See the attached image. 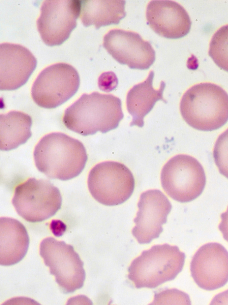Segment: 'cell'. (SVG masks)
Here are the masks:
<instances>
[{
    "label": "cell",
    "mask_w": 228,
    "mask_h": 305,
    "mask_svg": "<svg viewBox=\"0 0 228 305\" xmlns=\"http://www.w3.org/2000/svg\"><path fill=\"white\" fill-rule=\"evenodd\" d=\"M33 156L40 172L50 179L61 181L79 175L88 159L81 142L61 132L42 137L35 148Z\"/></svg>",
    "instance_id": "obj_1"
},
{
    "label": "cell",
    "mask_w": 228,
    "mask_h": 305,
    "mask_svg": "<svg viewBox=\"0 0 228 305\" xmlns=\"http://www.w3.org/2000/svg\"><path fill=\"white\" fill-rule=\"evenodd\" d=\"M124 118L121 99L109 94H83L66 109L63 117L66 127L82 136L116 129Z\"/></svg>",
    "instance_id": "obj_2"
},
{
    "label": "cell",
    "mask_w": 228,
    "mask_h": 305,
    "mask_svg": "<svg viewBox=\"0 0 228 305\" xmlns=\"http://www.w3.org/2000/svg\"><path fill=\"white\" fill-rule=\"evenodd\" d=\"M179 108L183 120L192 127L214 130L228 121V94L215 84H196L184 93Z\"/></svg>",
    "instance_id": "obj_3"
},
{
    "label": "cell",
    "mask_w": 228,
    "mask_h": 305,
    "mask_svg": "<svg viewBox=\"0 0 228 305\" xmlns=\"http://www.w3.org/2000/svg\"><path fill=\"white\" fill-rule=\"evenodd\" d=\"M185 258L177 246L153 245L132 261L128 278L137 288H155L175 278L183 269Z\"/></svg>",
    "instance_id": "obj_4"
},
{
    "label": "cell",
    "mask_w": 228,
    "mask_h": 305,
    "mask_svg": "<svg viewBox=\"0 0 228 305\" xmlns=\"http://www.w3.org/2000/svg\"><path fill=\"white\" fill-rule=\"evenodd\" d=\"M161 183L166 193L181 203L190 202L203 192L206 183L204 169L193 156L178 154L170 159L161 173Z\"/></svg>",
    "instance_id": "obj_5"
},
{
    "label": "cell",
    "mask_w": 228,
    "mask_h": 305,
    "mask_svg": "<svg viewBox=\"0 0 228 305\" xmlns=\"http://www.w3.org/2000/svg\"><path fill=\"white\" fill-rule=\"evenodd\" d=\"M62 201L59 190L50 181L34 178L17 185L12 200L18 214L33 223L53 216L61 208Z\"/></svg>",
    "instance_id": "obj_6"
},
{
    "label": "cell",
    "mask_w": 228,
    "mask_h": 305,
    "mask_svg": "<svg viewBox=\"0 0 228 305\" xmlns=\"http://www.w3.org/2000/svg\"><path fill=\"white\" fill-rule=\"evenodd\" d=\"M87 183L93 197L109 206L124 203L131 196L135 187L130 170L123 163L112 161L95 165L89 173Z\"/></svg>",
    "instance_id": "obj_7"
},
{
    "label": "cell",
    "mask_w": 228,
    "mask_h": 305,
    "mask_svg": "<svg viewBox=\"0 0 228 305\" xmlns=\"http://www.w3.org/2000/svg\"><path fill=\"white\" fill-rule=\"evenodd\" d=\"M40 255L64 293L83 287L86 276L84 264L72 245L47 237L40 243Z\"/></svg>",
    "instance_id": "obj_8"
},
{
    "label": "cell",
    "mask_w": 228,
    "mask_h": 305,
    "mask_svg": "<svg viewBox=\"0 0 228 305\" xmlns=\"http://www.w3.org/2000/svg\"><path fill=\"white\" fill-rule=\"evenodd\" d=\"M79 84L78 73L73 66L55 63L39 73L32 86L31 96L39 106L53 109L74 95Z\"/></svg>",
    "instance_id": "obj_9"
},
{
    "label": "cell",
    "mask_w": 228,
    "mask_h": 305,
    "mask_svg": "<svg viewBox=\"0 0 228 305\" xmlns=\"http://www.w3.org/2000/svg\"><path fill=\"white\" fill-rule=\"evenodd\" d=\"M81 8L80 0H44L37 20V30L44 43L54 46L64 42L76 27Z\"/></svg>",
    "instance_id": "obj_10"
},
{
    "label": "cell",
    "mask_w": 228,
    "mask_h": 305,
    "mask_svg": "<svg viewBox=\"0 0 228 305\" xmlns=\"http://www.w3.org/2000/svg\"><path fill=\"white\" fill-rule=\"evenodd\" d=\"M103 46L119 63L131 69H148L155 60L151 43L133 31L110 30L103 37Z\"/></svg>",
    "instance_id": "obj_11"
},
{
    "label": "cell",
    "mask_w": 228,
    "mask_h": 305,
    "mask_svg": "<svg viewBox=\"0 0 228 305\" xmlns=\"http://www.w3.org/2000/svg\"><path fill=\"white\" fill-rule=\"evenodd\" d=\"M190 271L195 282L204 290L224 286L228 282V251L219 243L203 245L192 258Z\"/></svg>",
    "instance_id": "obj_12"
},
{
    "label": "cell",
    "mask_w": 228,
    "mask_h": 305,
    "mask_svg": "<svg viewBox=\"0 0 228 305\" xmlns=\"http://www.w3.org/2000/svg\"><path fill=\"white\" fill-rule=\"evenodd\" d=\"M137 206L132 233L139 244H149L163 231L172 205L160 190L151 189L141 194Z\"/></svg>",
    "instance_id": "obj_13"
},
{
    "label": "cell",
    "mask_w": 228,
    "mask_h": 305,
    "mask_svg": "<svg viewBox=\"0 0 228 305\" xmlns=\"http://www.w3.org/2000/svg\"><path fill=\"white\" fill-rule=\"evenodd\" d=\"M146 18L148 24L156 33L169 39L184 37L191 27L186 10L173 0H151L147 7Z\"/></svg>",
    "instance_id": "obj_14"
},
{
    "label": "cell",
    "mask_w": 228,
    "mask_h": 305,
    "mask_svg": "<svg viewBox=\"0 0 228 305\" xmlns=\"http://www.w3.org/2000/svg\"><path fill=\"white\" fill-rule=\"evenodd\" d=\"M0 54V90H17L27 81L36 67L37 60L20 44L1 43Z\"/></svg>",
    "instance_id": "obj_15"
},
{
    "label": "cell",
    "mask_w": 228,
    "mask_h": 305,
    "mask_svg": "<svg viewBox=\"0 0 228 305\" xmlns=\"http://www.w3.org/2000/svg\"><path fill=\"white\" fill-rule=\"evenodd\" d=\"M0 264L9 266L20 262L26 255L29 238L24 225L7 217L0 218Z\"/></svg>",
    "instance_id": "obj_16"
},
{
    "label": "cell",
    "mask_w": 228,
    "mask_h": 305,
    "mask_svg": "<svg viewBox=\"0 0 228 305\" xmlns=\"http://www.w3.org/2000/svg\"><path fill=\"white\" fill-rule=\"evenodd\" d=\"M153 77L154 72L151 71L144 81L134 85L127 94V110L132 117L130 126L142 127L144 117L152 110L156 102L158 100L166 101L163 96L165 83L161 81L159 89L155 90L152 86Z\"/></svg>",
    "instance_id": "obj_17"
},
{
    "label": "cell",
    "mask_w": 228,
    "mask_h": 305,
    "mask_svg": "<svg viewBox=\"0 0 228 305\" xmlns=\"http://www.w3.org/2000/svg\"><path fill=\"white\" fill-rule=\"evenodd\" d=\"M125 4L123 0H81V22L85 27L94 25L97 29L118 24L126 16Z\"/></svg>",
    "instance_id": "obj_18"
},
{
    "label": "cell",
    "mask_w": 228,
    "mask_h": 305,
    "mask_svg": "<svg viewBox=\"0 0 228 305\" xmlns=\"http://www.w3.org/2000/svg\"><path fill=\"white\" fill-rule=\"evenodd\" d=\"M0 120L1 151L16 149L31 137L32 119L28 115L12 111L1 114Z\"/></svg>",
    "instance_id": "obj_19"
},
{
    "label": "cell",
    "mask_w": 228,
    "mask_h": 305,
    "mask_svg": "<svg viewBox=\"0 0 228 305\" xmlns=\"http://www.w3.org/2000/svg\"><path fill=\"white\" fill-rule=\"evenodd\" d=\"M208 54L218 67L228 72V25L222 27L214 34Z\"/></svg>",
    "instance_id": "obj_20"
},
{
    "label": "cell",
    "mask_w": 228,
    "mask_h": 305,
    "mask_svg": "<svg viewBox=\"0 0 228 305\" xmlns=\"http://www.w3.org/2000/svg\"><path fill=\"white\" fill-rule=\"evenodd\" d=\"M213 155L220 173L228 179V128L216 140Z\"/></svg>",
    "instance_id": "obj_21"
},
{
    "label": "cell",
    "mask_w": 228,
    "mask_h": 305,
    "mask_svg": "<svg viewBox=\"0 0 228 305\" xmlns=\"http://www.w3.org/2000/svg\"><path fill=\"white\" fill-rule=\"evenodd\" d=\"M152 304L191 305L189 296L176 289L166 290L155 295Z\"/></svg>",
    "instance_id": "obj_22"
},
{
    "label": "cell",
    "mask_w": 228,
    "mask_h": 305,
    "mask_svg": "<svg viewBox=\"0 0 228 305\" xmlns=\"http://www.w3.org/2000/svg\"><path fill=\"white\" fill-rule=\"evenodd\" d=\"M98 80L107 81V82L99 84L101 90L105 92L113 90L117 85V77L113 72H105L102 74Z\"/></svg>",
    "instance_id": "obj_23"
},
{
    "label": "cell",
    "mask_w": 228,
    "mask_h": 305,
    "mask_svg": "<svg viewBox=\"0 0 228 305\" xmlns=\"http://www.w3.org/2000/svg\"><path fill=\"white\" fill-rule=\"evenodd\" d=\"M221 221L218 227L223 238L228 242V207L227 211L221 214Z\"/></svg>",
    "instance_id": "obj_24"
},
{
    "label": "cell",
    "mask_w": 228,
    "mask_h": 305,
    "mask_svg": "<svg viewBox=\"0 0 228 305\" xmlns=\"http://www.w3.org/2000/svg\"><path fill=\"white\" fill-rule=\"evenodd\" d=\"M51 229L55 236L59 237L64 233L66 225L60 220H52L51 224Z\"/></svg>",
    "instance_id": "obj_25"
},
{
    "label": "cell",
    "mask_w": 228,
    "mask_h": 305,
    "mask_svg": "<svg viewBox=\"0 0 228 305\" xmlns=\"http://www.w3.org/2000/svg\"><path fill=\"white\" fill-rule=\"evenodd\" d=\"M211 305H228V290L216 295Z\"/></svg>",
    "instance_id": "obj_26"
}]
</instances>
